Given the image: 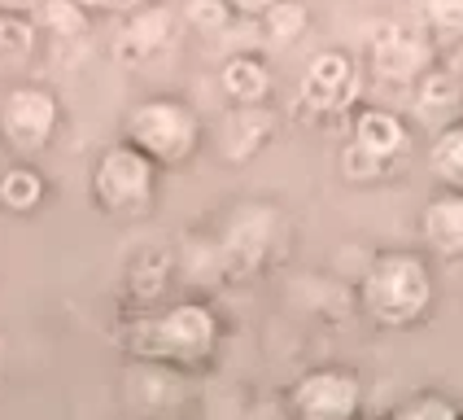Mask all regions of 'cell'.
I'll use <instances>...</instances> for the list:
<instances>
[{
    "instance_id": "1",
    "label": "cell",
    "mask_w": 463,
    "mask_h": 420,
    "mask_svg": "<svg viewBox=\"0 0 463 420\" xmlns=\"http://www.w3.org/2000/svg\"><path fill=\"white\" fill-rule=\"evenodd\" d=\"M219 338H223L219 315L197 298L171 302L162 311L131 315L123 324V333H118L131 359L166 368H206L214 359V350H219Z\"/></svg>"
},
{
    "instance_id": "2",
    "label": "cell",
    "mask_w": 463,
    "mask_h": 420,
    "mask_svg": "<svg viewBox=\"0 0 463 420\" xmlns=\"http://www.w3.org/2000/svg\"><path fill=\"white\" fill-rule=\"evenodd\" d=\"M433 272L415 250H385L367 262L359 281V307L376 329H415L433 311Z\"/></svg>"
},
{
    "instance_id": "3",
    "label": "cell",
    "mask_w": 463,
    "mask_h": 420,
    "mask_svg": "<svg viewBox=\"0 0 463 420\" xmlns=\"http://www.w3.org/2000/svg\"><path fill=\"white\" fill-rule=\"evenodd\" d=\"M123 140L131 149H140L157 171H175L197 158L206 128H202V114L184 97H145L123 114Z\"/></svg>"
},
{
    "instance_id": "4",
    "label": "cell",
    "mask_w": 463,
    "mask_h": 420,
    "mask_svg": "<svg viewBox=\"0 0 463 420\" xmlns=\"http://www.w3.org/2000/svg\"><path fill=\"white\" fill-rule=\"evenodd\" d=\"M157 184L162 171L128 140L105 145L92 162V202L109 219H149L157 210Z\"/></svg>"
},
{
    "instance_id": "5",
    "label": "cell",
    "mask_w": 463,
    "mask_h": 420,
    "mask_svg": "<svg viewBox=\"0 0 463 420\" xmlns=\"http://www.w3.org/2000/svg\"><path fill=\"white\" fill-rule=\"evenodd\" d=\"M61 131V101L44 83H14L0 97V145L18 162L49 154Z\"/></svg>"
},
{
    "instance_id": "6",
    "label": "cell",
    "mask_w": 463,
    "mask_h": 420,
    "mask_svg": "<svg viewBox=\"0 0 463 420\" xmlns=\"http://www.w3.org/2000/svg\"><path fill=\"white\" fill-rule=\"evenodd\" d=\"M284 420H363V377L354 368H310L284 394Z\"/></svg>"
},
{
    "instance_id": "7",
    "label": "cell",
    "mask_w": 463,
    "mask_h": 420,
    "mask_svg": "<svg viewBox=\"0 0 463 420\" xmlns=\"http://www.w3.org/2000/svg\"><path fill=\"white\" fill-rule=\"evenodd\" d=\"M363 97V66L341 49L315 52L302 71V105L315 114H354Z\"/></svg>"
},
{
    "instance_id": "8",
    "label": "cell",
    "mask_w": 463,
    "mask_h": 420,
    "mask_svg": "<svg viewBox=\"0 0 463 420\" xmlns=\"http://www.w3.org/2000/svg\"><path fill=\"white\" fill-rule=\"evenodd\" d=\"M372 71L393 83H420L433 71V35L415 26H385L372 40Z\"/></svg>"
},
{
    "instance_id": "9",
    "label": "cell",
    "mask_w": 463,
    "mask_h": 420,
    "mask_svg": "<svg viewBox=\"0 0 463 420\" xmlns=\"http://www.w3.org/2000/svg\"><path fill=\"white\" fill-rule=\"evenodd\" d=\"M350 145H359L363 154L381 158V162H393L411 149V128L402 114H393L385 105H359L354 110V123H350Z\"/></svg>"
},
{
    "instance_id": "10",
    "label": "cell",
    "mask_w": 463,
    "mask_h": 420,
    "mask_svg": "<svg viewBox=\"0 0 463 420\" xmlns=\"http://www.w3.org/2000/svg\"><path fill=\"white\" fill-rule=\"evenodd\" d=\"M420 241L438 259H463V193H433L424 202Z\"/></svg>"
},
{
    "instance_id": "11",
    "label": "cell",
    "mask_w": 463,
    "mask_h": 420,
    "mask_svg": "<svg viewBox=\"0 0 463 420\" xmlns=\"http://www.w3.org/2000/svg\"><path fill=\"white\" fill-rule=\"evenodd\" d=\"M271 66L258 52H232L219 66V92L228 97L232 110H258L271 97Z\"/></svg>"
},
{
    "instance_id": "12",
    "label": "cell",
    "mask_w": 463,
    "mask_h": 420,
    "mask_svg": "<svg viewBox=\"0 0 463 420\" xmlns=\"http://www.w3.org/2000/svg\"><path fill=\"white\" fill-rule=\"evenodd\" d=\"M415 97H420V114L429 119H446V128L450 123H459V110H463V79L455 75V66H433L429 75L415 83Z\"/></svg>"
},
{
    "instance_id": "13",
    "label": "cell",
    "mask_w": 463,
    "mask_h": 420,
    "mask_svg": "<svg viewBox=\"0 0 463 420\" xmlns=\"http://www.w3.org/2000/svg\"><path fill=\"white\" fill-rule=\"evenodd\" d=\"M44 202H49V180L40 176L35 162H14L9 171H0V210L35 215Z\"/></svg>"
},
{
    "instance_id": "14",
    "label": "cell",
    "mask_w": 463,
    "mask_h": 420,
    "mask_svg": "<svg viewBox=\"0 0 463 420\" xmlns=\"http://www.w3.org/2000/svg\"><path fill=\"white\" fill-rule=\"evenodd\" d=\"M429 171L441 193H463V123L438 128L429 140Z\"/></svg>"
},
{
    "instance_id": "15",
    "label": "cell",
    "mask_w": 463,
    "mask_h": 420,
    "mask_svg": "<svg viewBox=\"0 0 463 420\" xmlns=\"http://www.w3.org/2000/svg\"><path fill=\"white\" fill-rule=\"evenodd\" d=\"M389 420H459V407L446 394H415L407 403H398Z\"/></svg>"
},
{
    "instance_id": "16",
    "label": "cell",
    "mask_w": 463,
    "mask_h": 420,
    "mask_svg": "<svg viewBox=\"0 0 463 420\" xmlns=\"http://www.w3.org/2000/svg\"><path fill=\"white\" fill-rule=\"evenodd\" d=\"M385 162L381 158H372V154H363L359 145H341V176L350 184H376V180H385Z\"/></svg>"
},
{
    "instance_id": "17",
    "label": "cell",
    "mask_w": 463,
    "mask_h": 420,
    "mask_svg": "<svg viewBox=\"0 0 463 420\" xmlns=\"http://www.w3.org/2000/svg\"><path fill=\"white\" fill-rule=\"evenodd\" d=\"M31 40H35V31L26 23H18V18H0V52L9 49L14 57H18V52H31Z\"/></svg>"
},
{
    "instance_id": "18",
    "label": "cell",
    "mask_w": 463,
    "mask_h": 420,
    "mask_svg": "<svg viewBox=\"0 0 463 420\" xmlns=\"http://www.w3.org/2000/svg\"><path fill=\"white\" fill-rule=\"evenodd\" d=\"M455 75H459V79H463V52H459V66H455Z\"/></svg>"
},
{
    "instance_id": "19",
    "label": "cell",
    "mask_w": 463,
    "mask_h": 420,
    "mask_svg": "<svg viewBox=\"0 0 463 420\" xmlns=\"http://www.w3.org/2000/svg\"><path fill=\"white\" fill-rule=\"evenodd\" d=\"M459 123H463V110H459Z\"/></svg>"
},
{
    "instance_id": "20",
    "label": "cell",
    "mask_w": 463,
    "mask_h": 420,
    "mask_svg": "<svg viewBox=\"0 0 463 420\" xmlns=\"http://www.w3.org/2000/svg\"><path fill=\"white\" fill-rule=\"evenodd\" d=\"M459 420H463V407H459Z\"/></svg>"
}]
</instances>
